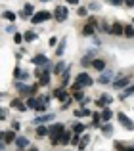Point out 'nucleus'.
Returning a JSON list of instances; mask_svg holds the SVG:
<instances>
[{
    "instance_id": "a211bd4d",
    "label": "nucleus",
    "mask_w": 134,
    "mask_h": 151,
    "mask_svg": "<svg viewBox=\"0 0 134 151\" xmlns=\"http://www.w3.org/2000/svg\"><path fill=\"white\" fill-rule=\"evenodd\" d=\"M102 122H104V121H102V113H98V111H96V113H92V126L100 128Z\"/></svg>"
},
{
    "instance_id": "39448f33",
    "label": "nucleus",
    "mask_w": 134,
    "mask_h": 151,
    "mask_svg": "<svg viewBox=\"0 0 134 151\" xmlns=\"http://www.w3.org/2000/svg\"><path fill=\"white\" fill-rule=\"evenodd\" d=\"M117 121H119V122H121V124H123L127 130H134V122H132V121H130V119H128L125 113H117Z\"/></svg>"
},
{
    "instance_id": "a19ab883",
    "label": "nucleus",
    "mask_w": 134,
    "mask_h": 151,
    "mask_svg": "<svg viewBox=\"0 0 134 151\" xmlns=\"http://www.w3.org/2000/svg\"><path fill=\"white\" fill-rule=\"evenodd\" d=\"M109 4H113V6H121V4H125V0H107Z\"/></svg>"
},
{
    "instance_id": "412c9836",
    "label": "nucleus",
    "mask_w": 134,
    "mask_h": 151,
    "mask_svg": "<svg viewBox=\"0 0 134 151\" xmlns=\"http://www.w3.org/2000/svg\"><path fill=\"white\" fill-rule=\"evenodd\" d=\"M132 94H134V86H132V84H128L127 88L123 90V94H121V100H127V98H128V96H132Z\"/></svg>"
},
{
    "instance_id": "473e14b6",
    "label": "nucleus",
    "mask_w": 134,
    "mask_h": 151,
    "mask_svg": "<svg viewBox=\"0 0 134 151\" xmlns=\"http://www.w3.org/2000/svg\"><path fill=\"white\" fill-rule=\"evenodd\" d=\"M73 100H77V101H84V94H82L81 90H75V92H73Z\"/></svg>"
},
{
    "instance_id": "6e6d98bb",
    "label": "nucleus",
    "mask_w": 134,
    "mask_h": 151,
    "mask_svg": "<svg viewBox=\"0 0 134 151\" xmlns=\"http://www.w3.org/2000/svg\"><path fill=\"white\" fill-rule=\"evenodd\" d=\"M0 98H2V92H0Z\"/></svg>"
},
{
    "instance_id": "4c0bfd02",
    "label": "nucleus",
    "mask_w": 134,
    "mask_h": 151,
    "mask_svg": "<svg viewBox=\"0 0 134 151\" xmlns=\"http://www.w3.org/2000/svg\"><path fill=\"white\" fill-rule=\"evenodd\" d=\"M35 111H38V113H44V111H46V103H44V101H38V105H37V109H35Z\"/></svg>"
},
{
    "instance_id": "2f4dec72",
    "label": "nucleus",
    "mask_w": 134,
    "mask_h": 151,
    "mask_svg": "<svg viewBox=\"0 0 134 151\" xmlns=\"http://www.w3.org/2000/svg\"><path fill=\"white\" fill-rule=\"evenodd\" d=\"M40 84H42V86L50 84V73H42V75H40Z\"/></svg>"
},
{
    "instance_id": "ddd939ff",
    "label": "nucleus",
    "mask_w": 134,
    "mask_h": 151,
    "mask_svg": "<svg viewBox=\"0 0 134 151\" xmlns=\"http://www.w3.org/2000/svg\"><path fill=\"white\" fill-rule=\"evenodd\" d=\"M111 101H113V98H111V96H105V94H104V96H100V98L96 100L98 107H102V109H104V107L107 105V103H111Z\"/></svg>"
},
{
    "instance_id": "49530a36",
    "label": "nucleus",
    "mask_w": 134,
    "mask_h": 151,
    "mask_svg": "<svg viewBox=\"0 0 134 151\" xmlns=\"http://www.w3.org/2000/svg\"><path fill=\"white\" fill-rule=\"evenodd\" d=\"M125 4H127L128 8H134V0H125Z\"/></svg>"
},
{
    "instance_id": "7ed1b4c3",
    "label": "nucleus",
    "mask_w": 134,
    "mask_h": 151,
    "mask_svg": "<svg viewBox=\"0 0 134 151\" xmlns=\"http://www.w3.org/2000/svg\"><path fill=\"white\" fill-rule=\"evenodd\" d=\"M50 17H52V14H50V12H37V14H33V17H31V23L38 25V23L48 21Z\"/></svg>"
},
{
    "instance_id": "5fc2aeb1",
    "label": "nucleus",
    "mask_w": 134,
    "mask_h": 151,
    "mask_svg": "<svg viewBox=\"0 0 134 151\" xmlns=\"http://www.w3.org/2000/svg\"><path fill=\"white\" fill-rule=\"evenodd\" d=\"M40 2H50V0H40Z\"/></svg>"
},
{
    "instance_id": "f257e3e1",
    "label": "nucleus",
    "mask_w": 134,
    "mask_h": 151,
    "mask_svg": "<svg viewBox=\"0 0 134 151\" xmlns=\"http://www.w3.org/2000/svg\"><path fill=\"white\" fill-rule=\"evenodd\" d=\"M63 132H65V126L61 124V122L50 126V128H48V138H50V142H52V145H58V144H60V136Z\"/></svg>"
},
{
    "instance_id": "bb28decb",
    "label": "nucleus",
    "mask_w": 134,
    "mask_h": 151,
    "mask_svg": "<svg viewBox=\"0 0 134 151\" xmlns=\"http://www.w3.org/2000/svg\"><path fill=\"white\" fill-rule=\"evenodd\" d=\"M54 96L58 98V100H61V101H65V100H69V98H67V92L63 88H60V90H56V94H54Z\"/></svg>"
},
{
    "instance_id": "6ab92c4d",
    "label": "nucleus",
    "mask_w": 134,
    "mask_h": 151,
    "mask_svg": "<svg viewBox=\"0 0 134 151\" xmlns=\"http://www.w3.org/2000/svg\"><path fill=\"white\" fill-rule=\"evenodd\" d=\"M94 33H96V27L90 25V23L82 27V35H84V37H94Z\"/></svg>"
},
{
    "instance_id": "c9c22d12",
    "label": "nucleus",
    "mask_w": 134,
    "mask_h": 151,
    "mask_svg": "<svg viewBox=\"0 0 134 151\" xmlns=\"http://www.w3.org/2000/svg\"><path fill=\"white\" fill-rule=\"evenodd\" d=\"M77 14H79V15H81V17H84V15H88V8H84V6H81V8H79V10H77Z\"/></svg>"
},
{
    "instance_id": "393cba45",
    "label": "nucleus",
    "mask_w": 134,
    "mask_h": 151,
    "mask_svg": "<svg viewBox=\"0 0 134 151\" xmlns=\"http://www.w3.org/2000/svg\"><path fill=\"white\" fill-rule=\"evenodd\" d=\"M123 35L128 37V38H132L134 37V27L132 25H123Z\"/></svg>"
},
{
    "instance_id": "e433bc0d",
    "label": "nucleus",
    "mask_w": 134,
    "mask_h": 151,
    "mask_svg": "<svg viewBox=\"0 0 134 151\" xmlns=\"http://www.w3.org/2000/svg\"><path fill=\"white\" fill-rule=\"evenodd\" d=\"M14 42H15V44H21V42H23V35L21 33H15L14 35Z\"/></svg>"
},
{
    "instance_id": "5701e85b",
    "label": "nucleus",
    "mask_w": 134,
    "mask_h": 151,
    "mask_svg": "<svg viewBox=\"0 0 134 151\" xmlns=\"http://www.w3.org/2000/svg\"><path fill=\"white\" fill-rule=\"evenodd\" d=\"M88 115H92V111H90V109H84V107L75 109V117H88Z\"/></svg>"
},
{
    "instance_id": "9b49d317",
    "label": "nucleus",
    "mask_w": 134,
    "mask_h": 151,
    "mask_svg": "<svg viewBox=\"0 0 134 151\" xmlns=\"http://www.w3.org/2000/svg\"><path fill=\"white\" fill-rule=\"evenodd\" d=\"M15 138H17L15 130H8V132H4V144H14Z\"/></svg>"
},
{
    "instance_id": "6e6552de",
    "label": "nucleus",
    "mask_w": 134,
    "mask_h": 151,
    "mask_svg": "<svg viewBox=\"0 0 134 151\" xmlns=\"http://www.w3.org/2000/svg\"><path fill=\"white\" fill-rule=\"evenodd\" d=\"M111 84H113V88H117V90H119V88H127V86H128V77L123 75V77H119L117 81H113Z\"/></svg>"
},
{
    "instance_id": "72a5a7b5",
    "label": "nucleus",
    "mask_w": 134,
    "mask_h": 151,
    "mask_svg": "<svg viewBox=\"0 0 134 151\" xmlns=\"http://www.w3.org/2000/svg\"><path fill=\"white\" fill-rule=\"evenodd\" d=\"M37 134L38 136H48V128H46V126H37Z\"/></svg>"
},
{
    "instance_id": "58836bf2",
    "label": "nucleus",
    "mask_w": 134,
    "mask_h": 151,
    "mask_svg": "<svg viewBox=\"0 0 134 151\" xmlns=\"http://www.w3.org/2000/svg\"><path fill=\"white\" fill-rule=\"evenodd\" d=\"M102 130H104V134H107V136H109V134L113 132V126H111V124H105V126H104Z\"/></svg>"
},
{
    "instance_id": "f03ea898",
    "label": "nucleus",
    "mask_w": 134,
    "mask_h": 151,
    "mask_svg": "<svg viewBox=\"0 0 134 151\" xmlns=\"http://www.w3.org/2000/svg\"><path fill=\"white\" fill-rule=\"evenodd\" d=\"M67 17H69V10H67V6H56V10H54V19L60 21V23H63Z\"/></svg>"
},
{
    "instance_id": "4468645a",
    "label": "nucleus",
    "mask_w": 134,
    "mask_h": 151,
    "mask_svg": "<svg viewBox=\"0 0 134 151\" xmlns=\"http://www.w3.org/2000/svg\"><path fill=\"white\" fill-rule=\"evenodd\" d=\"M10 105L14 107V109H17V111H27V103L21 101V100H12Z\"/></svg>"
},
{
    "instance_id": "4be33fe9",
    "label": "nucleus",
    "mask_w": 134,
    "mask_h": 151,
    "mask_svg": "<svg viewBox=\"0 0 134 151\" xmlns=\"http://www.w3.org/2000/svg\"><path fill=\"white\" fill-rule=\"evenodd\" d=\"M65 69H67V63H65V61H60L56 67H54V75H61Z\"/></svg>"
},
{
    "instance_id": "603ef678",
    "label": "nucleus",
    "mask_w": 134,
    "mask_h": 151,
    "mask_svg": "<svg viewBox=\"0 0 134 151\" xmlns=\"http://www.w3.org/2000/svg\"><path fill=\"white\" fill-rule=\"evenodd\" d=\"M29 151H38V147H29Z\"/></svg>"
},
{
    "instance_id": "c03bdc74",
    "label": "nucleus",
    "mask_w": 134,
    "mask_h": 151,
    "mask_svg": "<svg viewBox=\"0 0 134 151\" xmlns=\"http://www.w3.org/2000/svg\"><path fill=\"white\" fill-rule=\"evenodd\" d=\"M90 10H100V4H96V2H92V4H90Z\"/></svg>"
},
{
    "instance_id": "f8f14e48",
    "label": "nucleus",
    "mask_w": 134,
    "mask_h": 151,
    "mask_svg": "<svg viewBox=\"0 0 134 151\" xmlns=\"http://www.w3.org/2000/svg\"><path fill=\"white\" fill-rule=\"evenodd\" d=\"M15 145H17L19 149H25V147H29V140H27L25 136H17L15 138V142H14Z\"/></svg>"
},
{
    "instance_id": "c756f323",
    "label": "nucleus",
    "mask_w": 134,
    "mask_h": 151,
    "mask_svg": "<svg viewBox=\"0 0 134 151\" xmlns=\"http://www.w3.org/2000/svg\"><path fill=\"white\" fill-rule=\"evenodd\" d=\"M65 44H67L65 38L60 42V44H58V50H56V54H58V55H63V52H65Z\"/></svg>"
},
{
    "instance_id": "b1692460",
    "label": "nucleus",
    "mask_w": 134,
    "mask_h": 151,
    "mask_svg": "<svg viewBox=\"0 0 134 151\" xmlns=\"http://www.w3.org/2000/svg\"><path fill=\"white\" fill-rule=\"evenodd\" d=\"M111 117H113L111 109H107V107H104V109H102V121H104V122H107V121H109Z\"/></svg>"
},
{
    "instance_id": "37998d69",
    "label": "nucleus",
    "mask_w": 134,
    "mask_h": 151,
    "mask_svg": "<svg viewBox=\"0 0 134 151\" xmlns=\"http://www.w3.org/2000/svg\"><path fill=\"white\" fill-rule=\"evenodd\" d=\"M88 23H90V25H94V27H98V19H96V17H90Z\"/></svg>"
},
{
    "instance_id": "2eb2a0df",
    "label": "nucleus",
    "mask_w": 134,
    "mask_h": 151,
    "mask_svg": "<svg viewBox=\"0 0 134 151\" xmlns=\"http://www.w3.org/2000/svg\"><path fill=\"white\" fill-rule=\"evenodd\" d=\"M109 35H115V37H121V35H123V25L115 21V23L111 25V31H109Z\"/></svg>"
},
{
    "instance_id": "79ce46f5",
    "label": "nucleus",
    "mask_w": 134,
    "mask_h": 151,
    "mask_svg": "<svg viewBox=\"0 0 134 151\" xmlns=\"http://www.w3.org/2000/svg\"><path fill=\"white\" fill-rule=\"evenodd\" d=\"M14 77H15V78H19V77H21V67H15V71H14Z\"/></svg>"
},
{
    "instance_id": "0eeeda50",
    "label": "nucleus",
    "mask_w": 134,
    "mask_h": 151,
    "mask_svg": "<svg viewBox=\"0 0 134 151\" xmlns=\"http://www.w3.org/2000/svg\"><path fill=\"white\" fill-rule=\"evenodd\" d=\"M111 78H113V71L104 69V71H102V75H100V78H98V82H100V84H109V82H113Z\"/></svg>"
},
{
    "instance_id": "8fccbe9b",
    "label": "nucleus",
    "mask_w": 134,
    "mask_h": 151,
    "mask_svg": "<svg viewBox=\"0 0 134 151\" xmlns=\"http://www.w3.org/2000/svg\"><path fill=\"white\" fill-rule=\"evenodd\" d=\"M67 4H73L75 6V4H79V0H67Z\"/></svg>"
},
{
    "instance_id": "3c124183",
    "label": "nucleus",
    "mask_w": 134,
    "mask_h": 151,
    "mask_svg": "<svg viewBox=\"0 0 134 151\" xmlns=\"http://www.w3.org/2000/svg\"><path fill=\"white\" fill-rule=\"evenodd\" d=\"M0 142H4V132H0Z\"/></svg>"
},
{
    "instance_id": "a878e982",
    "label": "nucleus",
    "mask_w": 134,
    "mask_h": 151,
    "mask_svg": "<svg viewBox=\"0 0 134 151\" xmlns=\"http://www.w3.org/2000/svg\"><path fill=\"white\" fill-rule=\"evenodd\" d=\"M60 144H63V145L71 144V132H67V130H65V132L61 134V136H60Z\"/></svg>"
},
{
    "instance_id": "f704fd0d",
    "label": "nucleus",
    "mask_w": 134,
    "mask_h": 151,
    "mask_svg": "<svg viewBox=\"0 0 134 151\" xmlns=\"http://www.w3.org/2000/svg\"><path fill=\"white\" fill-rule=\"evenodd\" d=\"M73 132H75V134H81V132H84V124H82V122H77V124L73 126Z\"/></svg>"
},
{
    "instance_id": "1a4fd4ad",
    "label": "nucleus",
    "mask_w": 134,
    "mask_h": 151,
    "mask_svg": "<svg viewBox=\"0 0 134 151\" xmlns=\"http://www.w3.org/2000/svg\"><path fill=\"white\" fill-rule=\"evenodd\" d=\"M33 63H35L37 67H44L46 63H48V58H46L44 54H37V55L33 58Z\"/></svg>"
},
{
    "instance_id": "aec40b11",
    "label": "nucleus",
    "mask_w": 134,
    "mask_h": 151,
    "mask_svg": "<svg viewBox=\"0 0 134 151\" xmlns=\"http://www.w3.org/2000/svg\"><path fill=\"white\" fill-rule=\"evenodd\" d=\"M50 121H54V115H40V117L35 119V122H37V124H42V122H50Z\"/></svg>"
},
{
    "instance_id": "cd10ccee",
    "label": "nucleus",
    "mask_w": 134,
    "mask_h": 151,
    "mask_svg": "<svg viewBox=\"0 0 134 151\" xmlns=\"http://www.w3.org/2000/svg\"><path fill=\"white\" fill-rule=\"evenodd\" d=\"M23 40H27V42L37 40V33H33V31H27V33L23 35Z\"/></svg>"
},
{
    "instance_id": "de8ad7c7",
    "label": "nucleus",
    "mask_w": 134,
    "mask_h": 151,
    "mask_svg": "<svg viewBox=\"0 0 134 151\" xmlns=\"http://www.w3.org/2000/svg\"><path fill=\"white\" fill-rule=\"evenodd\" d=\"M56 44H58V38L52 37V38H50V46H56Z\"/></svg>"
},
{
    "instance_id": "9d476101",
    "label": "nucleus",
    "mask_w": 134,
    "mask_h": 151,
    "mask_svg": "<svg viewBox=\"0 0 134 151\" xmlns=\"http://www.w3.org/2000/svg\"><path fill=\"white\" fill-rule=\"evenodd\" d=\"M33 14H35V8H33V4H27L25 8H23V12L19 15H21V19H27V17H33Z\"/></svg>"
},
{
    "instance_id": "f3484780",
    "label": "nucleus",
    "mask_w": 134,
    "mask_h": 151,
    "mask_svg": "<svg viewBox=\"0 0 134 151\" xmlns=\"http://www.w3.org/2000/svg\"><path fill=\"white\" fill-rule=\"evenodd\" d=\"M69 82H71V75H69V65H67V69L61 73V84H63V88L69 86Z\"/></svg>"
},
{
    "instance_id": "dca6fc26",
    "label": "nucleus",
    "mask_w": 134,
    "mask_h": 151,
    "mask_svg": "<svg viewBox=\"0 0 134 151\" xmlns=\"http://www.w3.org/2000/svg\"><path fill=\"white\" fill-rule=\"evenodd\" d=\"M90 65H92L96 71H104V69H105V61H104V59H98V58H94Z\"/></svg>"
},
{
    "instance_id": "c85d7f7f",
    "label": "nucleus",
    "mask_w": 134,
    "mask_h": 151,
    "mask_svg": "<svg viewBox=\"0 0 134 151\" xmlns=\"http://www.w3.org/2000/svg\"><path fill=\"white\" fill-rule=\"evenodd\" d=\"M25 103H27V109H37L38 100H37V98H29V100H27Z\"/></svg>"
},
{
    "instance_id": "09e8293b",
    "label": "nucleus",
    "mask_w": 134,
    "mask_h": 151,
    "mask_svg": "<svg viewBox=\"0 0 134 151\" xmlns=\"http://www.w3.org/2000/svg\"><path fill=\"white\" fill-rule=\"evenodd\" d=\"M12 130H15V132H17V130H19V122H14V124H12Z\"/></svg>"
},
{
    "instance_id": "ea45409f",
    "label": "nucleus",
    "mask_w": 134,
    "mask_h": 151,
    "mask_svg": "<svg viewBox=\"0 0 134 151\" xmlns=\"http://www.w3.org/2000/svg\"><path fill=\"white\" fill-rule=\"evenodd\" d=\"M6 117H8V111L4 109V107H0V121H4Z\"/></svg>"
},
{
    "instance_id": "423d86ee",
    "label": "nucleus",
    "mask_w": 134,
    "mask_h": 151,
    "mask_svg": "<svg viewBox=\"0 0 134 151\" xmlns=\"http://www.w3.org/2000/svg\"><path fill=\"white\" fill-rule=\"evenodd\" d=\"M15 88L19 90V92H23V94H29V96H33L35 92H37V86H27V84H23V82H15Z\"/></svg>"
},
{
    "instance_id": "a18cd8bd",
    "label": "nucleus",
    "mask_w": 134,
    "mask_h": 151,
    "mask_svg": "<svg viewBox=\"0 0 134 151\" xmlns=\"http://www.w3.org/2000/svg\"><path fill=\"white\" fill-rule=\"evenodd\" d=\"M79 140H81V138H79V134H77V136L71 140V144H73V145H79Z\"/></svg>"
},
{
    "instance_id": "864d4df0",
    "label": "nucleus",
    "mask_w": 134,
    "mask_h": 151,
    "mask_svg": "<svg viewBox=\"0 0 134 151\" xmlns=\"http://www.w3.org/2000/svg\"><path fill=\"white\" fill-rule=\"evenodd\" d=\"M127 151H134V145H130V147H127Z\"/></svg>"
},
{
    "instance_id": "7c9ffc66",
    "label": "nucleus",
    "mask_w": 134,
    "mask_h": 151,
    "mask_svg": "<svg viewBox=\"0 0 134 151\" xmlns=\"http://www.w3.org/2000/svg\"><path fill=\"white\" fill-rule=\"evenodd\" d=\"M2 17H4V19H8V21H15V14H14V12H10V10L4 12Z\"/></svg>"
},
{
    "instance_id": "20e7f679",
    "label": "nucleus",
    "mask_w": 134,
    "mask_h": 151,
    "mask_svg": "<svg viewBox=\"0 0 134 151\" xmlns=\"http://www.w3.org/2000/svg\"><path fill=\"white\" fill-rule=\"evenodd\" d=\"M77 84H81V88H86V86L92 84V78H90L88 73H79L77 75Z\"/></svg>"
}]
</instances>
